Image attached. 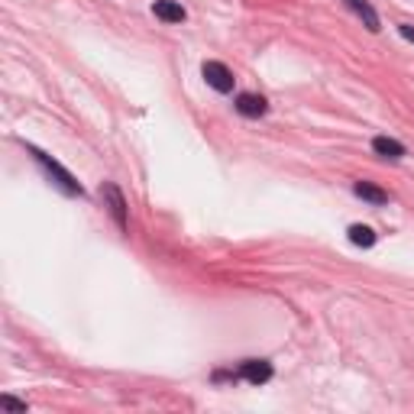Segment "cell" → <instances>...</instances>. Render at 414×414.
<instances>
[{
	"instance_id": "obj_1",
	"label": "cell",
	"mask_w": 414,
	"mask_h": 414,
	"mask_svg": "<svg viewBox=\"0 0 414 414\" xmlns=\"http://www.w3.org/2000/svg\"><path fill=\"white\" fill-rule=\"evenodd\" d=\"M29 152L36 156V162L42 165V169H46V175H49L52 181H56V185H58L62 191H65V194H72V198H85V188H81V185L75 181V175H72V172L62 169V165H58V162L52 159V156H46V152L36 149V146H29Z\"/></svg>"
},
{
	"instance_id": "obj_12",
	"label": "cell",
	"mask_w": 414,
	"mask_h": 414,
	"mask_svg": "<svg viewBox=\"0 0 414 414\" xmlns=\"http://www.w3.org/2000/svg\"><path fill=\"white\" fill-rule=\"evenodd\" d=\"M398 33H401V39L414 42V26H411V23H398Z\"/></svg>"
},
{
	"instance_id": "obj_10",
	"label": "cell",
	"mask_w": 414,
	"mask_h": 414,
	"mask_svg": "<svg viewBox=\"0 0 414 414\" xmlns=\"http://www.w3.org/2000/svg\"><path fill=\"white\" fill-rule=\"evenodd\" d=\"M347 233H349V243H353V246H363V249L376 246V230L366 226V224H353Z\"/></svg>"
},
{
	"instance_id": "obj_11",
	"label": "cell",
	"mask_w": 414,
	"mask_h": 414,
	"mask_svg": "<svg viewBox=\"0 0 414 414\" xmlns=\"http://www.w3.org/2000/svg\"><path fill=\"white\" fill-rule=\"evenodd\" d=\"M0 408H7V411H17V414H26V411H29L26 401H17L13 395H0Z\"/></svg>"
},
{
	"instance_id": "obj_2",
	"label": "cell",
	"mask_w": 414,
	"mask_h": 414,
	"mask_svg": "<svg viewBox=\"0 0 414 414\" xmlns=\"http://www.w3.org/2000/svg\"><path fill=\"white\" fill-rule=\"evenodd\" d=\"M101 198L104 204H107V210H110V217L117 220V226H120L123 233H126V198H123V191L113 185V181H104L101 185Z\"/></svg>"
},
{
	"instance_id": "obj_4",
	"label": "cell",
	"mask_w": 414,
	"mask_h": 414,
	"mask_svg": "<svg viewBox=\"0 0 414 414\" xmlns=\"http://www.w3.org/2000/svg\"><path fill=\"white\" fill-rule=\"evenodd\" d=\"M240 379L249 382V386H265L272 379V363H265V359H243L240 363Z\"/></svg>"
},
{
	"instance_id": "obj_3",
	"label": "cell",
	"mask_w": 414,
	"mask_h": 414,
	"mask_svg": "<svg viewBox=\"0 0 414 414\" xmlns=\"http://www.w3.org/2000/svg\"><path fill=\"white\" fill-rule=\"evenodd\" d=\"M201 75H204L207 85L214 88V91H220V94H230V91H233L236 78L224 62H204V65H201Z\"/></svg>"
},
{
	"instance_id": "obj_6",
	"label": "cell",
	"mask_w": 414,
	"mask_h": 414,
	"mask_svg": "<svg viewBox=\"0 0 414 414\" xmlns=\"http://www.w3.org/2000/svg\"><path fill=\"white\" fill-rule=\"evenodd\" d=\"M343 3H347V7L353 10V13H356L363 23H366L369 33H379V29H382V19H379V13L372 10V3H369V0H343Z\"/></svg>"
},
{
	"instance_id": "obj_7",
	"label": "cell",
	"mask_w": 414,
	"mask_h": 414,
	"mask_svg": "<svg viewBox=\"0 0 414 414\" xmlns=\"http://www.w3.org/2000/svg\"><path fill=\"white\" fill-rule=\"evenodd\" d=\"M152 13L159 19H165V23H185V19H188L185 7L175 3V0H156V3H152Z\"/></svg>"
},
{
	"instance_id": "obj_5",
	"label": "cell",
	"mask_w": 414,
	"mask_h": 414,
	"mask_svg": "<svg viewBox=\"0 0 414 414\" xmlns=\"http://www.w3.org/2000/svg\"><path fill=\"white\" fill-rule=\"evenodd\" d=\"M236 110L243 117H249V120H259V117L269 113V101L263 94H240L236 97Z\"/></svg>"
},
{
	"instance_id": "obj_8",
	"label": "cell",
	"mask_w": 414,
	"mask_h": 414,
	"mask_svg": "<svg viewBox=\"0 0 414 414\" xmlns=\"http://www.w3.org/2000/svg\"><path fill=\"white\" fill-rule=\"evenodd\" d=\"M372 152L382 156V159H405V146L398 140H392V136H376L372 140Z\"/></svg>"
},
{
	"instance_id": "obj_9",
	"label": "cell",
	"mask_w": 414,
	"mask_h": 414,
	"mask_svg": "<svg viewBox=\"0 0 414 414\" xmlns=\"http://www.w3.org/2000/svg\"><path fill=\"white\" fill-rule=\"evenodd\" d=\"M353 191H356V198L369 201V204H388V191L376 188L372 181H356V185H353Z\"/></svg>"
}]
</instances>
